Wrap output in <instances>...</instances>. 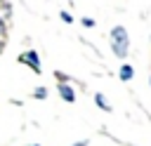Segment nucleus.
I'll return each mask as SVG.
<instances>
[{"label": "nucleus", "mask_w": 151, "mask_h": 146, "mask_svg": "<svg viewBox=\"0 0 151 146\" xmlns=\"http://www.w3.org/2000/svg\"><path fill=\"white\" fill-rule=\"evenodd\" d=\"M149 85H151V82H149Z\"/></svg>", "instance_id": "obj_13"}, {"label": "nucleus", "mask_w": 151, "mask_h": 146, "mask_svg": "<svg viewBox=\"0 0 151 146\" xmlns=\"http://www.w3.org/2000/svg\"><path fill=\"white\" fill-rule=\"evenodd\" d=\"M83 26H87V28H92V26H94V19H90V16H85V19H83Z\"/></svg>", "instance_id": "obj_7"}, {"label": "nucleus", "mask_w": 151, "mask_h": 146, "mask_svg": "<svg viewBox=\"0 0 151 146\" xmlns=\"http://www.w3.org/2000/svg\"><path fill=\"white\" fill-rule=\"evenodd\" d=\"M28 146H40V144H28Z\"/></svg>", "instance_id": "obj_11"}, {"label": "nucleus", "mask_w": 151, "mask_h": 146, "mask_svg": "<svg viewBox=\"0 0 151 146\" xmlns=\"http://www.w3.org/2000/svg\"><path fill=\"white\" fill-rule=\"evenodd\" d=\"M59 94H61V99H64L66 104H73V101H76V92H73V87L66 85V82H59Z\"/></svg>", "instance_id": "obj_3"}, {"label": "nucleus", "mask_w": 151, "mask_h": 146, "mask_svg": "<svg viewBox=\"0 0 151 146\" xmlns=\"http://www.w3.org/2000/svg\"><path fill=\"white\" fill-rule=\"evenodd\" d=\"M73 146H87V141H76Z\"/></svg>", "instance_id": "obj_10"}, {"label": "nucleus", "mask_w": 151, "mask_h": 146, "mask_svg": "<svg viewBox=\"0 0 151 146\" xmlns=\"http://www.w3.org/2000/svg\"><path fill=\"white\" fill-rule=\"evenodd\" d=\"M33 97H35V99H45V97H47V87H35Z\"/></svg>", "instance_id": "obj_6"}, {"label": "nucleus", "mask_w": 151, "mask_h": 146, "mask_svg": "<svg viewBox=\"0 0 151 146\" xmlns=\"http://www.w3.org/2000/svg\"><path fill=\"white\" fill-rule=\"evenodd\" d=\"M19 61H21V64H26V66H31V71H35V73H40V71H42V68H40V59H38V52H35V49H28V52L19 54Z\"/></svg>", "instance_id": "obj_2"}, {"label": "nucleus", "mask_w": 151, "mask_h": 146, "mask_svg": "<svg viewBox=\"0 0 151 146\" xmlns=\"http://www.w3.org/2000/svg\"><path fill=\"white\" fill-rule=\"evenodd\" d=\"M132 78H134V68H132L130 64H123V66H120V80L127 82V80H132Z\"/></svg>", "instance_id": "obj_4"}, {"label": "nucleus", "mask_w": 151, "mask_h": 146, "mask_svg": "<svg viewBox=\"0 0 151 146\" xmlns=\"http://www.w3.org/2000/svg\"><path fill=\"white\" fill-rule=\"evenodd\" d=\"M111 49L118 59H125L127 57V49H130V38H127V31L123 26H113L111 28Z\"/></svg>", "instance_id": "obj_1"}, {"label": "nucleus", "mask_w": 151, "mask_h": 146, "mask_svg": "<svg viewBox=\"0 0 151 146\" xmlns=\"http://www.w3.org/2000/svg\"><path fill=\"white\" fill-rule=\"evenodd\" d=\"M0 52H2V40H0Z\"/></svg>", "instance_id": "obj_12"}, {"label": "nucleus", "mask_w": 151, "mask_h": 146, "mask_svg": "<svg viewBox=\"0 0 151 146\" xmlns=\"http://www.w3.org/2000/svg\"><path fill=\"white\" fill-rule=\"evenodd\" d=\"M2 33H5V21H0V38H2Z\"/></svg>", "instance_id": "obj_9"}, {"label": "nucleus", "mask_w": 151, "mask_h": 146, "mask_svg": "<svg viewBox=\"0 0 151 146\" xmlns=\"http://www.w3.org/2000/svg\"><path fill=\"white\" fill-rule=\"evenodd\" d=\"M61 19H64V21H66V24H71V21H73V16H71V14H68V12H61Z\"/></svg>", "instance_id": "obj_8"}, {"label": "nucleus", "mask_w": 151, "mask_h": 146, "mask_svg": "<svg viewBox=\"0 0 151 146\" xmlns=\"http://www.w3.org/2000/svg\"><path fill=\"white\" fill-rule=\"evenodd\" d=\"M94 104H97V106H99V108H101V111H106V113H109V111H111V104H109V101H106V97H104V94H101V92H97V94H94Z\"/></svg>", "instance_id": "obj_5"}]
</instances>
